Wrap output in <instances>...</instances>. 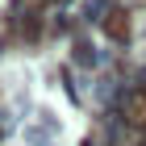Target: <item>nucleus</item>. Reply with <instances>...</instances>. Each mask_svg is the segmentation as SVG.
I'll list each match as a JSON object with an SVG mask.
<instances>
[{"label": "nucleus", "mask_w": 146, "mask_h": 146, "mask_svg": "<svg viewBox=\"0 0 146 146\" xmlns=\"http://www.w3.org/2000/svg\"><path fill=\"white\" fill-rule=\"evenodd\" d=\"M109 34H125V17H121V13L109 17Z\"/></svg>", "instance_id": "f257e3e1"}]
</instances>
